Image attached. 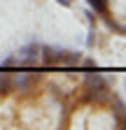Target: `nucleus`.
Instances as JSON below:
<instances>
[{"mask_svg":"<svg viewBox=\"0 0 126 130\" xmlns=\"http://www.w3.org/2000/svg\"><path fill=\"white\" fill-rule=\"evenodd\" d=\"M86 95L89 98H96V100H105L110 95L107 93V84L100 74H89L86 77Z\"/></svg>","mask_w":126,"mask_h":130,"instance_id":"nucleus-1","label":"nucleus"},{"mask_svg":"<svg viewBox=\"0 0 126 130\" xmlns=\"http://www.w3.org/2000/svg\"><path fill=\"white\" fill-rule=\"evenodd\" d=\"M37 60H40V46H37V44L23 46L21 51H19V56H17V63H19V65H33V63H37Z\"/></svg>","mask_w":126,"mask_h":130,"instance_id":"nucleus-2","label":"nucleus"},{"mask_svg":"<svg viewBox=\"0 0 126 130\" xmlns=\"http://www.w3.org/2000/svg\"><path fill=\"white\" fill-rule=\"evenodd\" d=\"M30 81H33V74H28V72H17L12 77V86L17 88V91H26L30 86Z\"/></svg>","mask_w":126,"mask_h":130,"instance_id":"nucleus-3","label":"nucleus"},{"mask_svg":"<svg viewBox=\"0 0 126 130\" xmlns=\"http://www.w3.org/2000/svg\"><path fill=\"white\" fill-rule=\"evenodd\" d=\"M86 3H89V7L96 14H100V16L107 14V0H86Z\"/></svg>","mask_w":126,"mask_h":130,"instance_id":"nucleus-4","label":"nucleus"},{"mask_svg":"<svg viewBox=\"0 0 126 130\" xmlns=\"http://www.w3.org/2000/svg\"><path fill=\"white\" fill-rule=\"evenodd\" d=\"M12 65H19V63H17V58H14V56H9V58H5L3 63H0V70H3V68H12Z\"/></svg>","mask_w":126,"mask_h":130,"instance_id":"nucleus-5","label":"nucleus"},{"mask_svg":"<svg viewBox=\"0 0 126 130\" xmlns=\"http://www.w3.org/2000/svg\"><path fill=\"white\" fill-rule=\"evenodd\" d=\"M5 88H7V77H5L3 72H0V93H3Z\"/></svg>","mask_w":126,"mask_h":130,"instance_id":"nucleus-6","label":"nucleus"},{"mask_svg":"<svg viewBox=\"0 0 126 130\" xmlns=\"http://www.w3.org/2000/svg\"><path fill=\"white\" fill-rule=\"evenodd\" d=\"M84 65H86V68H93V65H96V60H93V58H86V60H82Z\"/></svg>","mask_w":126,"mask_h":130,"instance_id":"nucleus-7","label":"nucleus"},{"mask_svg":"<svg viewBox=\"0 0 126 130\" xmlns=\"http://www.w3.org/2000/svg\"><path fill=\"white\" fill-rule=\"evenodd\" d=\"M56 3L63 5V7H70V5H72V0H56Z\"/></svg>","mask_w":126,"mask_h":130,"instance_id":"nucleus-8","label":"nucleus"},{"mask_svg":"<svg viewBox=\"0 0 126 130\" xmlns=\"http://www.w3.org/2000/svg\"><path fill=\"white\" fill-rule=\"evenodd\" d=\"M124 88H126V81H124Z\"/></svg>","mask_w":126,"mask_h":130,"instance_id":"nucleus-9","label":"nucleus"}]
</instances>
